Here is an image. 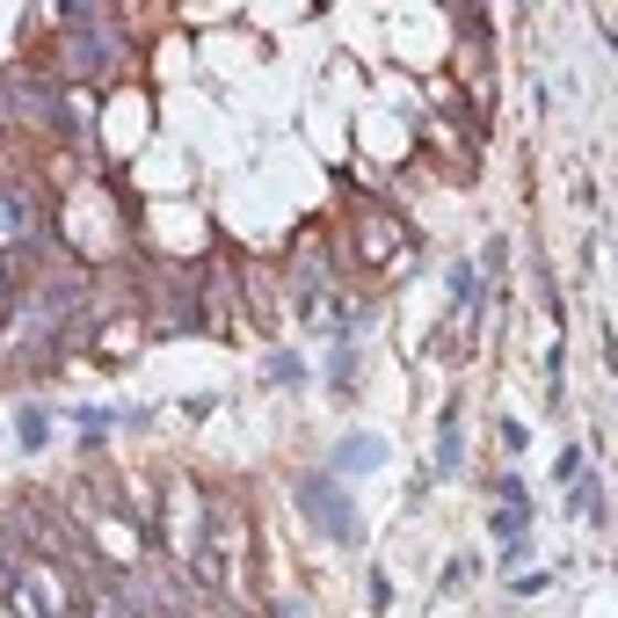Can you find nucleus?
Instances as JSON below:
<instances>
[{"label":"nucleus","mask_w":618,"mask_h":618,"mask_svg":"<svg viewBox=\"0 0 618 618\" xmlns=\"http://www.w3.org/2000/svg\"><path fill=\"white\" fill-rule=\"evenodd\" d=\"M466 473V393H444L437 429H429V480H459Z\"/></svg>","instance_id":"3"},{"label":"nucleus","mask_w":618,"mask_h":618,"mask_svg":"<svg viewBox=\"0 0 618 618\" xmlns=\"http://www.w3.org/2000/svg\"><path fill=\"white\" fill-rule=\"evenodd\" d=\"M58 415L73 423V451H81V459H95V451L117 437V407L109 401H81V407H58Z\"/></svg>","instance_id":"5"},{"label":"nucleus","mask_w":618,"mask_h":618,"mask_svg":"<svg viewBox=\"0 0 618 618\" xmlns=\"http://www.w3.org/2000/svg\"><path fill=\"white\" fill-rule=\"evenodd\" d=\"M320 466H328L342 488H356V480H371V473L393 466V444H386V429H342V437H328Z\"/></svg>","instance_id":"2"},{"label":"nucleus","mask_w":618,"mask_h":618,"mask_svg":"<svg viewBox=\"0 0 618 618\" xmlns=\"http://www.w3.org/2000/svg\"><path fill=\"white\" fill-rule=\"evenodd\" d=\"M473 575H480V553H444L437 589H444V597H466V589H473Z\"/></svg>","instance_id":"10"},{"label":"nucleus","mask_w":618,"mask_h":618,"mask_svg":"<svg viewBox=\"0 0 618 618\" xmlns=\"http://www.w3.org/2000/svg\"><path fill=\"white\" fill-rule=\"evenodd\" d=\"M15 291H22V269L8 263V255H0V313H8V306H15Z\"/></svg>","instance_id":"14"},{"label":"nucleus","mask_w":618,"mask_h":618,"mask_svg":"<svg viewBox=\"0 0 618 618\" xmlns=\"http://www.w3.org/2000/svg\"><path fill=\"white\" fill-rule=\"evenodd\" d=\"M263 386H269V393H306V386H313V364H306V350H291V342H269V350H263Z\"/></svg>","instance_id":"6"},{"label":"nucleus","mask_w":618,"mask_h":618,"mask_svg":"<svg viewBox=\"0 0 618 618\" xmlns=\"http://www.w3.org/2000/svg\"><path fill=\"white\" fill-rule=\"evenodd\" d=\"M8 437H15V451H22V459H44V451H52V437H58V407L22 401L15 415H8Z\"/></svg>","instance_id":"4"},{"label":"nucleus","mask_w":618,"mask_h":618,"mask_svg":"<svg viewBox=\"0 0 618 618\" xmlns=\"http://www.w3.org/2000/svg\"><path fill=\"white\" fill-rule=\"evenodd\" d=\"M480 488H488V502H524V510H531V480L516 473V466H502V473H488V480H480Z\"/></svg>","instance_id":"11"},{"label":"nucleus","mask_w":618,"mask_h":618,"mask_svg":"<svg viewBox=\"0 0 618 618\" xmlns=\"http://www.w3.org/2000/svg\"><path fill=\"white\" fill-rule=\"evenodd\" d=\"M561 516L583 531H604V466H589L575 488H561Z\"/></svg>","instance_id":"7"},{"label":"nucleus","mask_w":618,"mask_h":618,"mask_svg":"<svg viewBox=\"0 0 618 618\" xmlns=\"http://www.w3.org/2000/svg\"><path fill=\"white\" fill-rule=\"evenodd\" d=\"M553 583H561V575H553V567H516V575H510V583H502V589H510L516 604H531V597H546Z\"/></svg>","instance_id":"12"},{"label":"nucleus","mask_w":618,"mask_h":618,"mask_svg":"<svg viewBox=\"0 0 618 618\" xmlns=\"http://www.w3.org/2000/svg\"><path fill=\"white\" fill-rule=\"evenodd\" d=\"M589 466H597V459H589V444H583V437H561V451H553V473H546V480H553V494L575 488Z\"/></svg>","instance_id":"9"},{"label":"nucleus","mask_w":618,"mask_h":618,"mask_svg":"<svg viewBox=\"0 0 618 618\" xmlns=\"http://www.w3.org/2000/svg\"><path fill=\"white\" fill-rule=\"evenodd\" d=\"M524 444H531V429L516 423V415H494V451H510V459H516Z\"/></svg>","instance_id":"13"},{"label":"nucleus","mask_w":618,"mask_h":618,"mask_svg":"<svg viewBox=\"0 0 618 618\" xmlns=\"http://www.w3.org/2000/svg\"><path fill=\"white\" fill-rule=\"evenodd\" d=\"M328 393L335 401H356V386H364V342H328Z\"/></svg>","instance_id":"8"},{"label":"nucleus","mask_w":618,"mask_h":618,"mask_svg":"<svg viewBox=\"0 0 618 618\" xmlns=\"http://www.w3.org/2000/svg\"><path fill=\"white\" fill-rule=\"evenodd\" d=\"M291 502H299V516L313 524V539H328L335 553H356L371 539V524H364V502H356V488H342L328 466H299L291 473Z\"/></svg>","instance_id":"1"}]
</instances>
